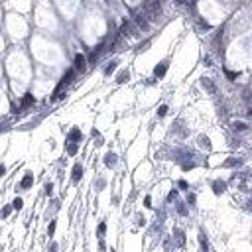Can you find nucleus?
Segmentation results:
<instances>
[{
    "instance_id": "obj_16",
    "label": "nucleus",
    "mask_w": 252,
    "mask_h": 252,
    "mask_svg": "<svg viewBox=\"0 0 252 252\" xmlns=\"http://www.w3.org/2000/svg\"><path fill=\"white\" fill-rule=\"evenodd\" d=\"M234 128H238V130H244V124H242V122H234Z\"/></svg>"
},
{
    "instance_id": "obj_23",
    "label": "nucleus",
    "mask_w": 252,
    "mask_h": 252,
    "mask_svg": "<svg viewBox=\"0 0 252 252\" xmlns=\"http://www.w3.org/2000/svg\"><path fill=\"white\" fill-rule=\"evenodd\" d=\"M248 209H250V211H252V201H250V203H248Z\"/></svg>"
},
{
    "instance_id": "obj_14",
    "label": "nucleus",
    "mask_w": 252,
    "mask_h": 252,
    "mask_svg": "<svg viewBox=\"0 0 252 252\" xmlns=\"http://www.w3.org/2000/svg\"><path fill=\"white\" fill-rule=\"evenodd\" d=\"M12 207L18 211V209H22V199H14V203H12Z\"/></svg>"
},
{
    "instance_id": "obj_9",
    "label": "nucleus",
    "mask_w": 252,
    "mask_h": 252,
    "mask_svg": "<svg viewBox=\"0 0 252 252\" xmlns=\"http://www.w3.org/2000/svg\"><path fill=\"white\" fill-rule=\"evenodd\" d=\"M105 162H106V165H114V162H116V156H114V154H106Z\"/></svg>"
},
{
    "instance_id": "obj_3",
    "label": "nucleus",
    "mask_w": 252,
    "mask_h": 252,
    "mask_svg": "<svg viewBox=\"0 0 252 252\" xmlns=\"http://www.w3.org/2000/svg\"><path fill=\"white\" fill-rule=\"evenodd\" d=\"M32 183H34V177H32V173H26L24 179H22V183H20V187H22V189H28Z\"/></svg>"
},
{
    "instance_id": "obj_4",
    "label": "nucleus",
    "mask_w": 252,
    "mask_h": 252,
    "mask_svg": "<svg viewBox=\"0 0 252 252\" xmlns=\"http://www.w3.org/2000/svg\"><path fill=\"white\" fill-rule=\"evenodd\" d=\"M75 67H77L79 71H83V69H85V57L83 55H75Z\"/></svg>"
},
{
    "instance_id": "obj_22",
    "label": "nucleus",
    "mask_w": 252,
    "mask_h": 252,
    "mask_svg": "<svg viewBox=\"0 0 252 252\" xmlns=\"http://www.w3.org/2000/svg\"><path fill=\"white\" fill-rule=\"evenodd\" d=\"M53 230H55V223H51V224H49V234H53Z\"/></svg>"
},
{
    "instance_id": "obj_11",
    "label": "nucleus",
    "mask_w": 252,
    "mask_h": 252,
    "mask_svg": "<svg viewBox=\"0 0 252 252\" xmlns=\"http://www.w3.org/2000/svg\"><path fill=\"white\" fill-rule=\"evenodd\" d=\"M22 105H24V106L34 105V96H32V95H26V96H24V100H22Z\"/></svg>"
},
{
    "instance_id": "obj_1",
    "label": "nucleus",
    "mask_w": 252,
    "mask_h": 252,
    "mask_svg": "<svg viewBox=\"0 0 252 252\" xmlns=\"http://www.w3.org/2000/svg\"><path fill=\"white\" fill-rule=\"evenodd\" d=\"M73 75H75V71H73V69H69V71L65 73V79H63V81L59 83V87H57V91H59V89H63L65 85H69V83H71V81H73Z\"/></svg>"
},
{
    "instance_id": "obj_8",
    "label": "nucleus",
    "mask_w": 252,
    "mask_h": 252,
    "mask_svg": "<svg viewBox=\"0 0 252 252\" xmlns=\"http://www.w3.org/2000/svg\"><path fill=\"white\" fill-rule=\"evenodd\" d=\"M67 152L71 154V156H73V154H77V142H69L67 144Z\"/></svg>"
},
{
    "instance_id": "obj_6",
    "label": "nucleus",
    "mask_w": 252,
    "mask_h": 252,
    "mask_svg": "<svg viewBox=\"0 0 252 252\" xmlns=\"http://www.w3.org/2000/svg\"><path fill=\"white\" fill-rule=\"evenodd\" d=\"M165 71H168V63H162L160 67H156V77H164Z\"/></svg>"
},
{
    "instance_id": "obj_13",
    "label": "nucleus",
    "mask_w": 252,
    "mask_h": 252,
    "mask_svg": "<svg viewBox=\"0 0 252 252\" xmlns=\"http://www.w3.org/2000/svg\"><path fill=\"white\" fill-rule=\"evenodd\" d=\"M114 69H116V61H112V63H110V65H109V67H106V69H105V73H106V75H110L112 71H114Z\"/></svg>"
},
{
    "instance_id": "obj_21",
    "label": "nucleus",
    "mask_w": 252,
    "mask_h": 252,
    "mask_svg": "<svg viewBox=\"0 0 252 252\" xmlns=\"http://www.w3.org/2000/svg\"><path fill=\"white\" fill-rule=\"evenodd\" d=\"M45 193H47V195L51 193V183H47V185H45Z\"/></svg>"
},
{
    "instance_id": "obj_2",
    "label": "nucleus",
    "mask_w": 252,
    "mask_h": 252,
    "mask_svg": "<svg viewBox=\"0 0 252 252\" xmlns=\"http://www.w3.org/2000/svg\"><path fill=\"white\" fill-rule=\"evenodd\" d=\"M81 138H83V134H81L79 128H73V130L69 132V142H79Z\"/></svg>"
},
{
    "instance_id": "obj_17",
    "label": "nucleus",
    "mask_w": 252,
    "mask_h": 252,
    "mask_svg": "<svg viewBox=\"0 0 252 252\" xmlns=\"http://www.w3.org/2000/svg\"><path fill=\"white\" fill-rule=\"evenodd\" d=\"M201 246L207 250V240H205V234H201Z\"/></svg>"
},
{
    "instance_id": "obj_10",
    "label": "nucleus",
    "mask_w": 252,
    "mask_h": 252,
    "mask_svg": "<svg viewBox=\"0 0 252 252\" xmlns=\"http://www.w3.org/2000/svg\"><path fill=\"white\" fill-rule=\"evenodd\" d=\"M128 77H130L128 71H122V73H118V79H116V81H118V83H124V81H128Z\"/></svg>"
},
{
    "instance_id": "obj_7",
    "label": "nucleus",
    "mask_w": 252,
    "mask_h": 252,
    "mask_svg": "<svg viewBox=\"0 0 252 252\" xmlns=\"http://www.w3.org/2000/svg\"><path fill=\"white\" fill-rule=\"evenodd\" d=\"M213 187H215V193H223L224 189H227V183H224V181H217Z\"/></svg>"
},
{
    "instance_id": "obj_19",
    "label": "nucleus",
    "mask_w": 252,
    "mask_h": 252,
    "mask_svg": "<svg viewBox=\"0 0 252 252\" xmlns=\"http://www.w3.org/2000/svg\"><path fill=\"white\" fill-rule=\"evenodd\" d=\"M144 203H146V207H152V197H146Z\"/></svg>"
},
{
    "instance_id": "obj_20",
    "label": "nucleus",
    "mask_w": 252,
    "mask_h": 252,
    "mask_svg": "<svg viewBox=\"0 0 252 252\" xmlns=\"http://www.w3.org/2000/svg\"><path fill=\"white\" fill-rule=\"evenodd\" d=\"M227 77L230 79V81H234V77H237V75H234V73H230V71H227Z\"/></svg>"
},
{
    "instance_id": "obj_12",
    "label": "nucleus",
    "mask_w": 252,
    "mask_h": 252,
    "mask_svg": "<svg viewBox=\"0 0 252 252\" xmlns=\"http://www.w3.org/2000/svg\"><path fill=\"white\" fill-rule=\"evenodd\" d=\"M199 142H201V146H203V148H207V150L211 148V142H209V138H203V136H201V138H199Z\"/></svg>"
},
{
    "instance_id": "obj_15",
    "label": "nucleus",
    "mask_w": 252,
    "mask_h": 252,
    "mask_svg": "<svg viewBox=\"0 0 252 252\" xmlns=\"http://www.w3.org/2000/svg\"><path fill=\"white\" fill-rule=\"evenodd\" d=\"M165 112H168V106H165V105H164V106H160V110H158V114H160V116H164V114H165Z\"/></svg>"
},
{
    "instance_id": "obj_18",
    "label": "nucleus",
    "mask_w": 252,
    "mask_h": 252,
    "mask_svg": "<svg viewBox=\"0 0 252 252\" xmlns=\"http://www.w3.org/2000/svg\"><path fill=\"white\" fill-rule=\"evenodd\" d=\"M105 229H106V224H105V223H100V224H99V234H103V233H105Z\"/></svg>"
},
{
    "instance_id": "obj_5",
    "label": "nucleus",
    "mask_w": 252,
    "mask_h": 252,
    "mask_svg": "<svg viewBox=\"0 0 252 252\" xmlns=\"http://www.w3.org/2000/svg\"><path fill=\"white\" fill-rule=\"evenodd\" d=\"M81 175H83V168L77 164V165L73 168V179H75V181H77V179H81Z\"/></svg>"
}]
</instances>
